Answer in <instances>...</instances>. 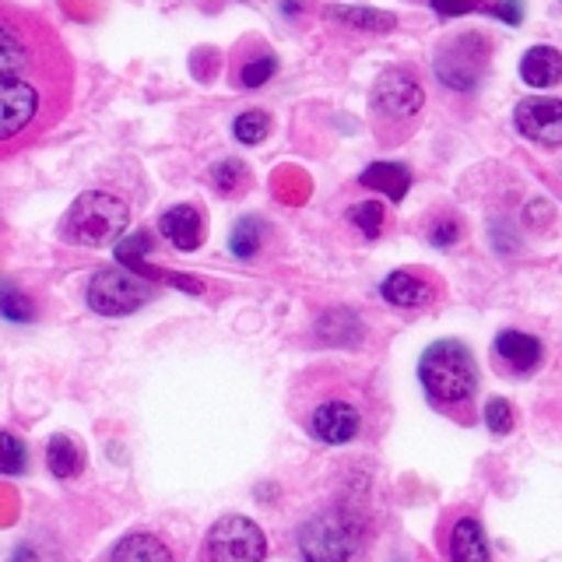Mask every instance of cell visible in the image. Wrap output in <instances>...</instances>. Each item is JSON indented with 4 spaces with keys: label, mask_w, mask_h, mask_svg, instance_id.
<instances>
[{
    "label": "cell",
    "mask_w": 562,
    "mask_h": 562,
    "mask_svg": "<svg viewBox=\"0 0 562 562\" xmlns=\"http://www.w3.org/2000/svg\"><path fill=\"white\" fill-rule=\"evenodd\" d=\"M75 99V60L43 14L0 11V148L18 155L57 127Z\"/></svg>",
    "instance_id": "cell-1"
},
{
    "label": "cell",
    "mask_w": 562,
    "mask_h": 562,
    "mask_svg": "<svg viewBox=\"0 0 562 562\" xmlns=\"http://www.w3.org/2000/svg\"><path fill=\"white\" fill-rule=\"evenodd\" d=\"M295 418L327 447L356 443L366 432V391L338 369H313L295 386Z\"/></svg>",
    "instance_id": "cell-2"
},
{
    "label": "cell",
    "mask_w": 562,
    "mask_h": 562,
    "mask_svg": "<svg viewBox=\"0 0 562 562\" xmlns=\"http://www.w3.org/2000/svg\"><path fill=\"white\" fill-rule=\"evenodd\" d=\"M418 380L436 412H447L457 422L471 418V404L479 394V362L464 341L443 338L429 345L418 359Z\"/></svg>",
    "instance_id": "cell-3"
},
{
    "label": "cell",
    "mask_w": 562,
    "mask_h": 562,
    "mask_svg": "<svg viewBox=\"0 0 562 562\" xmlns=\"http://www.w3.org/2000/svg\"><path fill=\"white\" fill-rule=\"evenodd\" d=\"M369 524L351 503H324L295 527V549L303 562H356L366 552Z\"/></svg>",
    "instance_id": "cell-4"
},
{
    "label": "cell",
    "mask_w": 562,
    "mask_h": 562,
    "mask_svg": "<svg viewBox=\"0 0 562 562\" xmlns=\"http://www.w3.org/2000/svg\"><path fill=\"white\" fill-rule=\"evenodd\" d=\"M422 105H426V88L404 67H386L376 78L373 92H369V116H373V131L380 145H401L408 140Z\"/></svg>",
    "instance_id": "cell-5"
},
{
    "label": "cell",
    "mask_w": 562,
    "mask_h": 562,
    "mask_svg": "<svg viewBox=\"0 0 562 562\" xmlns=\"http://www.w3.org/2000/svg\"><path fill=\"white\" fill-rule=\"evenodd\" d=\"M131 222V207L116 193L85 190L81 198L67 207L60 222V239L75 246H110L120 243L123 228Z\"/></svg>",
    "instance_id": "cell-6"
},
{
    "label": "cell",
    "mask_w": 562,
    "mask_h": 562,
    "mask_svg": "<svg viewBox=\"0 0 562 562\" xmlns=\"http://www.w3.org/2000/svg\"><path fill=\"white\" fill-rule=\"evenodd\" d=\"M436 78L453 92H471L488 67V40L482 32H461L436 49Z\"/></svg>",
    "instance_id": "cell-7"
},
{
    "label": "cell",
    "mask_w": 562,
    "mask_h": 562,
    "mask_svg": "<svg viewBox=\"0 0 562 562\" xmlns=\"http://www.w3.org/2000/svg\"><path fill=\"white\" fill-rule=\"evenodd\" d=\"M268 538L250 517L228 514L211 524L204 538V562H263Z\"/></svg>",
    "instance_id": "cell-8"
},
{
    "label": "cell",
    "mask_w": 562,
    "mask_h": 562,
    "mask_svg": "<svg viewBox=\"0 0 562 562\" xmlns=\"http://www.w3.org/2000/svg\"><path fill=\"white\" fill-rule=\"evenodd\" d=\"M155 289L145 278H137L123 268H105L99 274H92L88 281V306L102 316H127L137 313L145 303H151Z\"/></svg>",
    "instance_id": "cell-9"
},
{
    "label": "cell",
    "mask_w": 562,
    "mask_h": 562,
    "mask_svg": "<svg viewBox=\"0 0 562 562\" xmlns=\"http://www.w3.org/2000/svg\"><path fill=\"white\" fill-rule=\"evenodd\" d=\"M514 123L527 140H535V145L562 148V102L559 99L531 95L517 102Z\"/></svg>",
    "instance_id": "cell-10"
},
{
    "label": "cell",
    "mask_w": 562,
    "mask_h": 562,
    "mask_svg": "<svg viewBox=\"0 0 562 562\" xmlns=\"http://www.w3.org/2000/svg\"><path fill=\"white\" fill-rule=\"evenodd\" d=\"M492 356L499 359V366H506V373L531 376L535 369L541 366V359H544V348H541V341L535 338V334L506 327V330L496 334V341H492Z\"/></svg>",
    "instance_id": "cell-11"
},
{
    "label": "cell",
    "mask_w": 562,
    "mask_h": 562,
    "mask_svg": "<svg viewBox=\"0 0 562 562\" xmlns=\"http://www.w3.org/2000/svg\"><path fill=\"white\" fill-rule=\"evenodd\" d=\"M380 292H383L386 303L397 306V310H422L436 299L439 285L429 271H394V274L383 278Z\"/></svg>",
    "instance_id": "cell-12"
},
{
    "label": "cell",
    "mask_w": 562,
    "mask_h": 562,
    "mask_svg": "<svg viewBox=\"0 0 562 562\" xmlns=\"http://www.w3.org/2000/svg\"><path fill=\"white\" fill-rule=\"evenodd\" d=\"M158 228H162L166 239L180 254H193L204 243V215H201V207H193V204H172L166 215L158 218Z\"/></svg>",
    "instance_id": "cell-13"
},
{
    "label": "cell",
    "mask_w": 562,
    "mask_h": 562,
    "mask_svg": "<svg viewBox=\"0 0 562 562\" xmlns=\"http://www.w3.org/2000/svg\"><path fill=\"white\" fill-rule=\"evenodd\" d=\"M110 562H172V552H169V544L158 535L134 531V535H123L113 544Z\"/></svg>",
    "instance_id": "cell-14"
},
{
    "label": "cell",
    "mask_w": 562,
    "mask_h": 562,
    "mask_svg": "<svg viewBox=\"0 0 562 562\" xmlns=\"http://www.w3.org/2000/svg\"><path fill=\"white\" fill-rule=\"evenodd\" d=\"M520 78L531 88H552L562 81V53L555 46H531L520 57Z\"/></svg>",
    "instance_id": "cell-15"
},
{
    "label": "cell",
    "mask_w": 562,
    "mask_h": 562,
    "mask_svg": "<svg viewBox=\"0 0 562 562\" xmlns=\"http://www.w3.org/2000/svg\"><path fill=\"white\" fill-rule=\"evenodd\" d=\"M488 541L482 524L474 517H461L450 531V562H488Z\"/></svg>",
    "instance_id": "cell-16"
},
{
    "label": "cell",
    "mask_w": 562,
    "mask_h": 562,
    "mask_svg": "<svg viewBox=\"0 0 562 562\" xmlns=\"http://www.w3.org/2000/svg\"><path fill=\"white\" fill-rule=\"evenodd\" d=\"M359 180H362V187H373V190L386 193L391 201H401L412 187V172L397 162H373Z\"/></svg>",
    "instance_id": "cell-17"
},
{
    "label": "cell",
    "mask_w": 562,
    "mask_h": 562,
    "mask_svg": "<svg viewBox=\"0 0 562 562\" xmlns=\"http://www.w3.org/2000/svg\"><path fill=\"white\" fill-rule=\"evenodd\" d=\"M324 14L330 22H341V25L362 29V32H394V25H397L394 14L373 11V8H351V4H330Z\"/></svg>",
    "instance_id": "cell-18"
},
{
    "label": "cell",
    "mask_w": 562,
    "mask_h": 562,
    "mask_svg": "<svg viewBox=\"0 0 562 562\" xmlns=\"http://www.w3.org/2000/svg\"><path fill=\"white\" fill-rule=\"evenodd\" d=\"M46 464L53 471V479H75L85 468V453L70 436H53L46 443Z\"/></svg>",
    "instance_id": "cell-19"
},
{
    "label": "cell",
    "mask_w": 562,
    "mask_h": 562,
    "mask_svg": "<svg viewBox=\"0 0 562 562\" xmlns=\"http://www.w3.org/2000/svg\"><path fill=\"white\" fill-rule=\"evenodd\" d=\"M274 70H278V57H274V53L263 49V46H254L250 57L236 64V85H243V88H260V85H268L274 78Z\"/></svg>",
    "instance_id": "cell-20"
},
{
    "label": "cell",
    "mask_w": 562,
    "mask_h": 562,
    "mask_svg": "<svg viewBox=\"0 0 562 562\" xmlns=\"http://www.w3.org/2000/svg\"><path fill=\"white\" fill-rule=\"evenodd\" d=\"M271 228L263 225V218L250 215V218H239L233 225V236H228V250H233L239 260H254L263 246V236H268Z\"/></svg>",
    "instance_id": "cell-21"
},
{
    "label": "cell",
    "mask_w": 562,
    "mask_h": 562,
    "mask_svg": "<svg viewBox=\"0 0 562 562\" xmlns=\"http://www.w3.org/2000/svg\"><path fill=\"white\" fill-rule=\"evenodd\" d=\"M348 222L366 233V239H376L383 233V222H386V207L380 201H359L348 207Z\"/></svg>",
    "instance_id": "cell-22"
},
{
    "label": "cell",
    "mask_w": 562,
    "mask_h": 562,
    "mask_svg": "<svg viewBox=\"0 0 562 562\" xmlns=\"http://www.w3.org/2000/svg\"><path fill=\"white\" fill-rule=\"evenodd\" d=\"M233 134H236L239 145H260V140L271 134V116L263 110H246L236 116Z\"/></svg>",
    "instance_id": "cell-23"
},
{
    "label": "cell",
    "mask_w": 562,
    "mask_h": 562,
    "mask_svg": "<svg viewBox=\"0 0 562 562\" xmlns=\"http://www.w3.org/2000/svg\"><path fill=\"white\" fill-rule=\"evenodd\" d=\"M211 180H215V187L222 193H228V198H233V193L250 187V172H246V166L236 162V158H225V162H218L215 169H211Z\"/></svg>",
    "instance_id": "cell-24"
},
{
    "label": "cell",
    "mask_w": 562,
    "mask_h": 562,
    "mask_svg": "<svg viewBox=\"0 0 562 562\" xmlns=\"http://www.w3.org/2000/svg\"><path fill=\"white\" fill-rule=\"evenodd\" d=\"M151 250V236L145 233V228H137V233H131L127 239H120L116 243V260L120 263H127V268H145V263H140V257H145Z\"/></svg>",
    "instance_id": "cell-25"
},
{
    "label": "cell",
    "mask_w": 562,
    "mask_h": 562,
    "mask_svg": "<svg viewBox=\"0 0 562 562\" xmlns=\"http://www.w3.org/2000/svg\"><path fill=\"white\" fill-rule=\"evenodd\" d=\"M25 468H29V447L14 432L4 429V461H0V471H4L8 479H14V474H25Z\"/></svg>",
    "instance_id": "cell-26"
},
{
    "label": "cell",
    "mask_w": 562,
    "mask_h": 562,
    "mask_svg": "<svg viewBox=\"0 0 562 562\" xmlns=\"http://www.w3.org/2000/svg\"><path fill=\"white\" fill-rule=\"evenodd\" d=\"M514 422H517V415H514V408H509V401L492 397L485 404V426L496 432V436H506L509 429H514Z\"/></svg>",
    "instance_id": "cell-27"
},
{
    "label": "cell",
    "mask_w": 562,
    "mask_h": 562,
    "mask_svg": "<svg viewBox=\"0 0 562 562\" xmlns=\"http://www.w3.org/2000/svg\"><path fill=\"white\" fill-rule=\"evenodd\" d=\"M4 316L14 324H22V321H32L35 310H32V299L22 295L14 285H4Z\"/></svg>",
    "instance_id": "cell-28"
},
{
    "label": "cell",
    "mask_w": 562,
    "mask_h": 562,
    "mask_svg": "<svg viewBox=\"0 0 562 562\" xmlns=\"http://www.w3.org/2000/svg\"><path fill=\"white\" fill-rule=\"evenodd\" d=\"M457 236H461V222H457L453 215H443V222L432 225L429 243H432V246H439V250H443V246H453V243H457Z\"/></svg>",
    "instance_id": "cell-29"
},
{
    "label": "cell",
    "mask_w": 562,
    "mask_h": 562,
    "mask_svg": "<svg viewBox=\"0 0 562 562\" xmlns=\"http://www.w3.org/2000/svg\"><path fill=\"white\" fill-rule=\"evenodd\" d=\"M432 11L439 18H457V14L485 11V4H482V0H432Z\"/></svg>",
    "instance_id": "cell-30"
},
{
    "label": "cell",
    "mask_w": 562,
    "mask_h": 562,
    "mask_svg": "<svg viewBox=\"0 0 562 562\" xmlns=\"http://www.w3.org/2000/svg\"><path fill=\"white\" fill-rule=\"evenodd\" d=\"M496 18H503V22H509V25H520V18H524V11H520V0H496V8H488Z\"/></svg>",
    "instance_id": "cell-31"
},
{
    "label": "cell",
    "mask_w": 562,
    "mask_h": 562,
    "mask_svg": "<svg viewBox=\"0 0 562 562\" xmlns=\"http://www.w3.org/2000/svg\"><path fill=\"white\" fill-rule=\"evenodd\" d=\"M14 562H49L35 544H18V552H14Z\"/></svg>",
    "instance_id": "cell-32"
}]
</instances>
